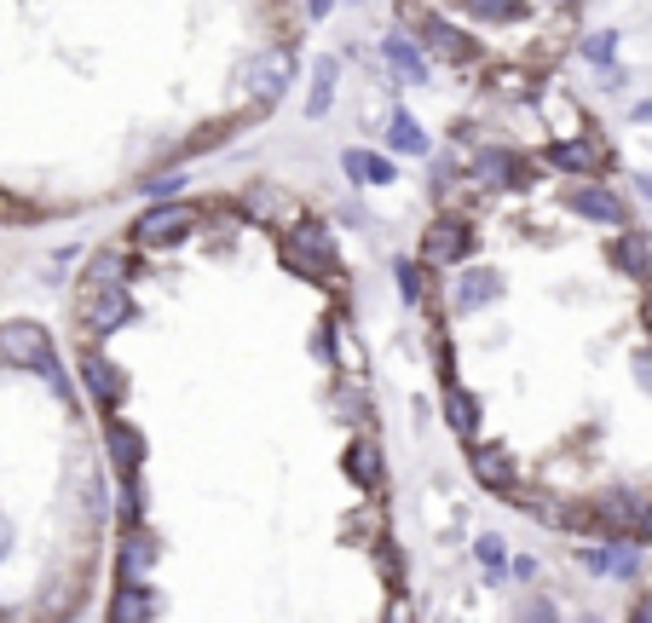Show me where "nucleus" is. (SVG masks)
Returning a JSON list of instances; mask_svg holds the SVG:
<instances>
[{
	"mask_svg": "<svg viewBox=\"0 0 652 623\" xmlns=\"http://www.w3.org/2000/svg\"><path fill=\"white\" fill-rule=\"evenodd\" d=\"M0 358L17 370H40L52 381V393L58 398H70L64 387V375H58V352H52V335L40 330V324H24V318H12V324H0Z\"/></svg>",
	"mask_w": 652,
	"mask_h": 623,
	"instance_id": "f257e3e1",
	"label": "nucleus"
},
{
	"mask_svg": "<svg viewBox=\"0 0 652 623\" xmlns=\"http://www.w3.org/2000/svg\"><path fill=\"white\" fill-rule=\"evenodd\" d=\"M128 318H133V300H128L121 284H87V289H81V324H87V330L110 335V330L128 324Z\"/></svg>",
	"mask_w": 652,
	"mask_h": 623,
	"instance_id": "f03ea898",
	"label": "nucleus"
},
{
	"mask_svg": "<svg viewBox=\"0 0 652 623\" xmlns=\"http://www.w3.org/2000/svg\"><path fill=\"white\" fill-rule=\"evenodd\" d=\"M467 249H474L467 219H434V226L422 231V260L427 266H457V260H467Z\"/></svg>",
	"mask_w": 652,
	"mask_h": 623,
	"instance_id": "7ed1b4c3",
	"label": "nucleus"
},
{
	"mask_svg": "<svg viewBox=\"0 0 652 623\" xmlns=\"http://www.w3.org/2000/svg\"><path fill=\"white\" fill-rule=\"evenodd\" d=\"M191 226H197V214L186 203H162V208H151L145 219H139L133 237L145 249H168V243H179V237H191Z\"/></svg>",
	"mask_w": 652,
	"mask_h": 623,
	"instance_id": "20e7f679",
	"label": "nucleus"
},
{
	"mask_svg": "<svg viewBox=\"0 0 652 623\" xmlns=\"http://www.w3.org/2000/svg\"><path fill=\"white\" fill-rule=\"evenodd\" d=\"M474 479H479L485 491H497V496H520V486H514V451L479 445L474 451Z\"/></svg>",
	"mask_w": 652,
	"mask_h": 623,
	"instance_id": "39448f33",
	"label": "nucleus"
},
{
	"mask_svg": "<svg viewBox=\"0 0 652 623\" xmlns=\"http://www.w3.org/2000/svg\"><path fill=\"white\" fill-rule=\"evenodd\" d=\"M422 41L434 47L439 58H451V64H474V58H479L474 35H462L457 24H444V17H427V24H422Z\"/></svg>",
	"mask_w": 652,
	"mask_h": 623,
	"instance_id": "423d86ee",
	"label": "nucleus"
},
{
	"mask_svg": "<svg viewBox=\"0 0 652 623\" xmlns=\"http://www.w3.org/2000/svg\"><path fill=\"white\" fill-rule=\"evenodd\" d=\"M566 208L572 214H583V219H601V226H618L624 219V203L613 191H601V185H583V191H572L566 196Z\"/></svg>",
	"mask_w": 652,
	"mask_h": 623,
	"instance_id": "0eeeda50",
	"label": "nucleus"
},
{
	"mask_svg": "<svg viewBox=\"0 0 652 623\" xmlns=\"http://www.w3.org/2000/svg\"><path fill=\"white\" fill-rule=\"evenodd\" d=\"M81 381H87L93 387V398H105V405H116V398H128V375H121L110 358H87V364H81Z\"/></svg>",
	"mask_w": 652,
	"mask_h": 623,
	"instance_id": "6e6552de",
	"label": "nucleus"
},
{
	"mask_svg": "<svg viewBox=\"0 0 652 623\" xmlns=\"http://www.w3.org/2000/svg\"><path fill=\"white\" fill-rule=\"evenodd\" d=\"M341 168H346V179H353V185H387V179H393V163H387V156H376V151H346Z\"/></svg>",
	"mask_w": 652,
	"mask_h": 623,
	"instance_id": "1a4fd4ad",
	"label": "nucleus"
},
{
	"mask_svg": "<svg viewBox=\"0 0 652 623\" xmlns=\"http://www.w3.org/2000/svg\"><path fill=\"white\" fill-rule=\"evenodd\" d=\"M502 295V277L491 272V266H474L457 284V307H491V300Z\"/></svg>",
	"mask_w": 652,
	"mask_h": 623,
	"instance_id": "9d476101",
	"label": "nucleus"
},
{
	"mask_svg": "<svg viewBox=\"0 0 652 623\" xmlns=\"http://www.w3.org/2000/svg\"><path fill=\"white\" fill-rule=\"evenodd\" d=\"M283 87H289V52H266L254 64V93L260 98H277Z\"/></svg>",
	"mask_w": 652,
	"mask_h": 623,
	"instance_id": "9b49d317",
	"label": "nucleus"
},
{
	"mask_svg": "<svg viewBox=\"0 0 652 623\" xmlns=\"http://www.w3.org/2000/svg\"><path fill=\"white\" fill-rule=\"evenodd\" d=\"M555 168H572V173H595L606 156H601V145H589V139H572V145H555V156H548Z\"/></svg>",
	"mask_w": 652,
	"mask_h": 623,
	"instance_id": "f8f14e48",
	"label": "nucleus"
},
{
	"mask_svg": "<svg viewBox=\"0 0 652 623\" xmlns=\"http://www.w3.org/2000/svg\"><path fill=\"white\" fill-rule=\"evenodd\" d=\"M110 456H116V468H121V474H133L139 462H145V439H139L128 421H116V428H110Z\"/></svg>",
	"mask_w": 652,
	"mask_h": 623,
	"instance_id": "ddd939ff",
	"label": "nucleus"
},
{
	"mask_svg": "<svg viewBox=\"0 0 652 623\" xmlns=\"http://www.w3.org/2000/svg\"><path fill=\"white\" fill-rule=\"evenodd\" d=\"M381 52L393 58V70L404 75V82H427V64H422V52H416L411 41H404V35H387V41H381Z\"/></svg>",
	"mask_w": 652,
	"mask_h": 623,
	"instance_id": "4468645a",
	"label": "nucleus"
},
{
	"mask_svg": "<svg viewBox=\"0 0 652 623\" xmlns=\"http://www.w3.org/2000/svg\"><path fill=\"white\" fill-rule=\"evenodd\" d=\"M583 566L589 572H613V577H636V566H641V560H636V549H589L583 554Z\"/></svg>",
	"mask_w": 652,
	"mask_h": 623,
	"instance_id": "2eb2a0df",
	"label": "nucleus"
},
{
	"mask_svg": "<svg viewBox=\"0 0 652 623\" xmlns=\"http://www.w3.org/2000/svg\"><path fill=\"white\" fill-rule=\"evenodd\" d=\"M457 12H467V17H491V24H514V17H525L520 0H457Z\"/></svg>",
	"mask_w": 652,
	"mask_h": 623,
	"instance_id": "dca6fc26",
	"label": "nucleus"
},
{
	"mask_svg": "<svg viewBox=\"0 0 652 623\" xmlns=\"http://www.w3.org/2000/svg\"><path fill=\"white\" fill-rule=\"evenodd\" d=\"M335 75H341V64H335V58H318V87H312V116H323V110H330V98H335Z\"/></svg>",
	"mask_w": 652,
	"mask_h": 623,
	"instance_id": "f3484780",
	"label": "nucleus"
},
{
	"mask_svg": "<svg viewBox=\"0 0 652 623\" xmlns=\"http://www.w3.org/2000/svg\"><path fill=\"white\" fill-rule=\"evenodd\" d=\"M393 145L411 151V156H422V151H427V133L411 122V116H393Z\"/></svg>",
	"mask_w": 652,
	"mask_h": 623,
	"instance_id": "a211bd4d",
	"label": "nucleus"
},
{
	"mask_svg": "<svg viewBox=\"0 0 652 623\" xmlns=\"http://www.w3.org/2000/svg\"><path fill=\"white\" fill-rule=\"evenodd\" d=\"M514 156H508V151H485L479 156V179H514Z\"/></svg>",
	"mask_w": 652,
	"mask_h": 623,
	"instance_id": "6ab92c4d",
	"label": "nucleus"
},
{
	"mask_svg": "<svg viewBox=\"0 0 652 623\" xmlns=\"http://www.w3.org/2000/svg\"><path fill=\"white\" fill-rule=\"evenodd\" d=\"M451 428H457V433H474V428H479V405H474L467 393L451 398Z\"/></svg>",
	"mask_w": 652,
	"mask_h": 623,
	"instance_id": "aec40b11",
	"label": "nucleus"
},
{
	"mask_svg": "<svg viewBox=\"0 0 652 623\" xmlns=\"http://www.w3.org/2000/svg\"><path fill=\"white\" fill-rule=\"evenodd\" d=\"M618 266L636 272V277L647 272V243H641V237H624V243H618Z\"/></svg>",
	"mask_w": 652,
	"mask_h": 623,
	"instance_id": "412c9836",
	"label": "nucleus"
},
{
	"mask_svg": "<svg viewBox=\"0 0 652 623\" xmlns=\"http://www.w3.org/2000/svg\"><path fill=\"white\" fill-rule=\"evenodd\" d=\"M121 272H128V266H121V254H98V266L87 272V284H121Z\"/></svg>",
	"mask_w": 652,
	"mask_h": 623,
	"instance_id": "4be33fe9",
	"label": "nucleus"
},
{
	"mask_svg": "<svg viewBox=\"0 0 652 623\" xmlns=\"http://www.w3.org/2000/svg\"><path fill=\"white\" fill-rule=\"evenodd\" d=\"M613 47H618V35L606 29V35H589V47H583V52L595 58V64H606V58H613Z\"/></svg>",
	"mask_w": 652,
	"mask_h": 623,
	"instance_id": "5701e85b",
	"label": "nucleus"
},
{
	"mask_svg": "<svg viewBox=\"0 0 652 623\" xmlns=\"http://www.w3.org/2000/svg\"><path fill=\"white\" fill-rule=\"evenodd\" d=\"M399 289L411 295V300H422V295H427V284L416 277V266H411V260H404V266H399Z\"/></svg>",
	"mask_w": 652,
	"mask_h": 623,
	"instance_id": "b1692460",
	"label": "nucleus"
},
{
	"mask_svg": "<svg viewBox=\"0 0 652 623\" xmlns=\"http://www.w3.org/2000/svg\"><path fill=\"white\" fill-rule=\"evenodd\" d=\"M151 612V600H139V595H121L116 600V618H145Z\"/></svg>",
	"mask_w": 652,
	"mask_h": 623,
	"instance_id": "393cba45",
	"label": "nucleus"
},
{
	"mask_svg": "<svg viewBox=\"0 0 652 623\" xmlns=\"http://www.w3.org/2000/svg\"><path fill=\"white\" fill-rule=\"evenodd\" d=\"M479 560H485V566H497V560H502V542H497V537H479Z\"/></svg>",
	"mask_w": 652,
	"mask_h": 623,
	"instance_id": "a878e982",
	"label": "nucleus"
},
{
	"mask_svg": "<svg viewBox=\"0 0 652 623\" xmlns=\"http://www.w3.org/2000/svg\"><path fill=\"white\" fill-rule=\"evenodd\" d=\"M381 572H387V583H399V554L393 549H381Z\"/></svg>",
	"mask_w": 652,
	"mask_h": 623,
	"instance_id": "bb28decb",
	"label": "nucleus"
},
{
	"mask_svg": "<svg viewBox=\"0 0 652 623\" xmlns=\"http://www.w3.org/2000/svg\"><path fill=\"white\" fill-rule=\"evenodd\" d=\"M636 526H641V537H652V508H641V514H636Z\"/></svg>",
	"mask_w": 652,
	"mask_h": 623,
	"instance_id": "cd10ccee",
	"label": "nucleus"
},
{
	"mask_svg": "<svg viewBox=\"0 0 652 623\" xmlns=\"http://www.w3.org/2000/svg\"><path fill=\"white\" fill-rule=\"evenodd\" d=\"M330 7H335V0H312V17H330Z\"/></svg>",
	"mask_w": 652,
	"mask_h": 623,
	"instance_id": "c85d7f7f",
	"label": "nucleus"
},
{
	"mask_svg": "<svg viewBox=\"0 0 652 623\" xmlns=\"http://www.w3.org/2000/svg\"><path fill=\"white\" fill-rule=\"evenodd\" d=\"M636 116H641V122H652V105H641V110H636Z\"/></svg>",
	"mask_w": 652,
	"mask_h": 623,
	"instance_id": "c756f323",
	"label": "nucleus"
},
{
	"mask_svg": "<svg viewBox=\"0 0 652 623\" xmlns=\"http://www.w3.org/2000/svg\"><path fill=\"white\" fill-rule=\"evenodd\" d=\"M0 554H7V542H0Z\"/></svg>",
	"mask_w": 652,
	"mask_h": 623,
	"instance_id": "7c9ffc66",
	"label": "nucleus"
}]
</instances>
